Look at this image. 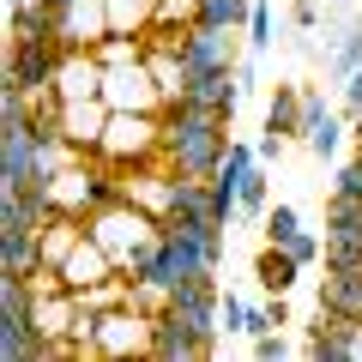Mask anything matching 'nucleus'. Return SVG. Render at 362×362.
Segmentation results:
<instances>
[{
  "instance_id": "obj_1",
  "label": "nucleus",
  "mask_w": 362,
  "mask_h": 362,
  "mask_svg": "<svg viewBox=\"0 0 362 362\" xmlns=\"http://www.w3.org/2000/svg\"><path fill=\"white\" fill-rule=\"evenodd\" d=\"M223 151H230V121L223 115H206L194 103L163 109V163L175 175H218Z\"/></svg>"
},
{
  "instance_id": "obj_2",
  "label": "nucleus",
  "mask_w": 362,
  "mask_h": 362,
  "mask_svg": "<svg viewBox=\"0 0 362 362\" xmlns=\"http://www.w3.org/2000/svg\"><path fill=\"white\" fill-rule=\"evenodd\" d=\"M97 157L115 169L133 163H157L163 157V115H145V109H109V127L97 139Z\"/></svg>"
},
{
  "instance_id": "obj_3",
  "label": "nucleus",
  "mask_w": 362,
  "mask_h": 362,
  "mask_svg": "<svg viewBox=\"0 0 362 362\" xmlns=\"http://www.w3.org/2000/svg\"><path fill=\"white\" fill-rule=\"evenodd\" d=\"M242 37H247V30H223V25H181V37H175L181 73H187V78L230 73V66L242 61Z\"/></svg>"
},
{
  "instance_id": "obj_4",
  "label": "nucleus",
  "mask_w": 362,
  "mask_h": 362,
  "mask_svg": "<svg viewBox=\"0 0 362 362\" xmlns=\"http://www.w3.org/2000/svg\"><path fill=\"white\" fill-rule=\"evenodd\" d=\"M66 61L61 37H6V90H54Z\"/></svg>"
},
{
  "instance_id": "obj_5",
  "label": "nucleus",
  "mask_w": 362,
  "mask_h": 362,
  "mask_svg": "<svg viewBox=\"0 0 362 362\" xmlns=\"http://www.w3.org/2000/svg\"><path fill=\"white\" fill-rule=\"evenodd\" d=\"M157 223H163V218H151L145 206H133V199H115V206L90 211V218H85V230L97 235V242H103L109 254H115V266H121V259H127L133 247L145 242V235H157Z\"/></svg>"
},
{
  "instance_id": "obj_6",
  "label": "nucleus",
  "mask_w": 362,
  "mask_h": 362,
  "mask_svg": "<svg viewBox=\"0 0 362 362\" xmlns=\"http://www.w3.org/2000/svg\"><path fill=\"white\" fill-rule=\"evenodd\" d=\"M103 103H109V109H145V115H163L169 97H163V85H157L151 61L139 54V61L103 66Z\"/></svg>"
},
{
  "instance_id": "obj_7",
  "label": "nucleus",
  "mask_w": 362,
  "mask_h": 362,
  "mask_svg": "<svg viewBox=\"0 0 362 362\" xmlns=\"http://www.w3.org/2000/svg\"><path fill=\"white\" fill-rule=\"evenodd\" d=\"M151 350V314L139 302H109L103 320H97V356H139Z\"/></svg>"
},
{
  "instance_id": "obj_8",
  "label": "nucleus",
  "mask_w": 362,
  "mask_h": 362,
  "mask_svg": "<svg viewBox=\"0 0 362 362\" xmlns=\"http://www.w3.org/2000/svg\"><path fill=\"white\" fill-rule=\"evenodd\" d=\"M326 266H362V199L326 194Z\"/></svg>"
},
{
  "instance_id": "obj_9",
  "label": "nucleus",
  "mask_w": 362,
  "mask_h": 362,
  "mask_svg": "<svg viewBox=\"0 0 362 362\" xmlns=\"http://www.w3.org/2000/svg\"><path fill=\"white\" fill-rule=\"evenodd\" d=\"M145 356H157V362H199V356H218V350H211L187 320H175L169 308H157L151 314V350H145Z\"/></svg>"
},
{
  "instance_id": "obj_10",
  "label": "nucleus",
  "mask_w": 362,
  "mask_h": 362,
  "mask_svg": "<svg viewBox=\"0 0 362 362\" xmlns=\"http://www.w3.org/2000/svg\"><path fill=\"white\" fill-rule=\"evenodd\" d=\"M109 127V103L103 97H78V103H61V133L78 157H97V139Z\"/></svg>"
},
{
  "instance_id": "obj_11",
  "label": "nucleus",
  "mask_w": 362,
  "mask_h": 362,
  "mask_svg": "<svg viewBox=\"0 0 362 362\" xmlns=\"http://www.w3.org/2000/svg\"><path fill=\"white\" fill-rule=\"evenodd\" d=\"M181 103H194V109H206V115H223V121H230L235 109L247 103V97H242V85H235V66H230V73L187 78V85H181Z\"/></svg>"
},
{
  "instance_id": "obj_12",
  "label": "nucleus",
  "mask_w": 362,
  "mask_h": 362,
  "mask_svg": "<svg viewBox=\"0 0 362 362\" xmlns=\"http://www.w3.org/2000/svg\"><path fill=\"white\" fill-rule=\"evenodd\" d=\"M314 308L344 314V320H362V266H326L320 290H314Z\"/></svg>"
},
{
  "instance_id": "obj_13",
  "label": "nucleus",
  "mask_w": 362,
  "mask_h": 362,
  "mask_svg": "<svg viewBox=\"0 0 362 362\" xmlns=\"http://www.w3.org/2000/svg\"><path fill=\"white\" fill-rule=\"evenodd\" d=\"M109 37V0H73L61 6V42L66 49H97Z\"/></svg>"
},
{
  "instance_id": "obj_14",
  "label": "nucleus",
  "mask_w": 362,
  "mask_h": 362,
  "mask_svg": "<svg viewBox=\"0 0 362 362\" xmlns=\"http://www.w3.org/2000/svg\"><path fill=\"white\" fill-rule=\"evenodd\" d=\"M356 66H362V13H338L326 25V73L350 78Z\"/></svg>"
},
{
  "instance_id": "obj_15",
  "label": "nucleus",
  "mask_w": 362,
  "mask_h": 362,
  "mask_svg": "<svg viewBox=\"0 0 362 362\" xmlns=\"http://www.w3.org/2000/svg\"><path fill=\"white\" fill-rule=\"evenodd\" d=\"M302 272H308V266H302L290 247H278V242H266L254 254V284L266 290V296H290V290L302 284Z\"/></svg>"
},
{
  "instance_id": "obj_16",
  "label": "nucleus",
  "mask_w": 362,
  "mask_h": 362,
  "mask_svg": "<svg viewBox=\"0 0 362 362\" xmlns=\"http://www.w3.org/2000/svg\"><path fill=\"white\" fill-rule=\"evenodd\" d=\"M90 157H73V163L61 169V175L49 181V199H54V211H73V218H90Z\"/></svg>"
},
{
  "instance_id": "obj_17",
  "label": "nucleus",
  "mask_w": 362,
  "mask_h": 362,
  "mask_svg": "<svg viewBox=\"0 0 362 362\" xmlns=\"http://www.w3.org/2000/svg\"><path fill=\"white\" fill-rule=\"evenodd\" d=\"M0 272H42V230H0Z\"/></svg>"
},
{
  "instance_id": "obj_18",
  "label": "nucleus",
  "mask_w": 362,
  "mask_h": 362,
  "mask_svg": "<svg viewBox=\"0 0 362 362\" xmlns=\"http://www.w3.org/2000/svg\"><path fill=\"white\" fill-rule=\"evenodd\" d=\"M259 133H278V139H302V85H278L266 97V127Z\"/></svg>"
},
{
  "instance_id": "obj_19",
  "label": "nucleus",
  "mask_w": 362,
  "mask_h": 362,
  "mask_svg": "<svg viewBox=\"0 0 362 362\" xmlns=\"http://www.w3.org/2000/svg\"><path fill=\"white\" fill-rule=\"evenodd\" d=\"M344 139H350V115H344V109H332V115H326V121H320V127H314L302 145H308L320 163H332V157L344 151Z\"/></svg>"
},
{
  "instance_id": "obj_20",
  "label": "nucleus",
  "mask_w": 362,
  "mask_h": 362,
  "mask_svg": "<svg viewBox=\"0 0 362 362\" xmlns=\"http://www.w3.org/2000/svg\"><path fill=\"white\" fill-rule=\"evenodd\" d=\"M254 18V0H199L194 25H223V30H247Z\"/></svg>"
},
{
  "instance_id": "obj_21",
  "label": "nucleus",
  "mask_w": 362,
  "mask_h": 362,
  "mask_svg": "<svg viewBox=\"0 0 362 362\" xmlns=\"http://www.w3.org/2000/svg\"><path fill=\"white\" fill-rule=\"evenodd\" d=\"M272 206V163H254L242 175V218H266Z\"/></svg>"
},
{
  "instance_id": "obj_22",
  "label": "nucleus",
  "mask_w": 362,
  "mask_h": 362,
  "mask_svg": "<svg viewBox=\"0 0 362 362\" xmlns=\"http://www.w3.org/2000/svg\"><path fill=\"white\" fill-rule=\"evenodd\" d=\"M296 230H302V211L290 206V199H278V206H266V218H259V235H266V242H290Z\"/></svg>"
},
{
  "instance_id": "obj_23",
  "label": "nucleus",
  "mask_w": 362,
  "mask_h": 362,
  "mask_svg": "<svg viewBox=\"0 0 362 362\" xmlns=\"http://www.w3.org/2000/svg\"><path fill=\"white\" fill-rule=\"evenodd\" d=\"M278 42V18H272V0H254V18H247V54H266Z\"/></svg>"
},
{
  "instance_id": "obj_24",
  "label": "nucleus",
  "mask_w": 362,
  "mask_h": 362,
  "mask_svg": "<svg viewBox=\"0 0 362 362\" xmlns=\"http://www.w3.org/2000/svg\"><path fill=\"white\" fill-rule=\"evenodd\" d=\"M223 332L247 338V296H242V290H223Z\"/></svg>"
},
{
  "instance_id": "obj_25",
  "label": "nucleus",
  "mask_w": 362,
  "mask_h": 362,
  "mask_svg": "<svg viewBox=\"0 0 362 362\" xmlns=\"http://www.w3.org/2000/svg\"><path fill=\"white\" fill-rule=\"evenodd\" d=\"M332 194L362 199V157H350V163H338V169H332Z\"/></svg>"
},
{
  "instance_id": "obj_26",
  "label": "nucleus",
  "mask_w": 362,
  "mask_h": 362,
  "mask_svg": "<svg viewBox=\"0 0 362 362\" xmlns=\"http://www.w3.org/2000/svg\"><path fill=\"white\" fill-rule=\"evenodd\" d=\"M326 115H332V109H326V97H320V90H314V85H302V139H308V133L320 127Z\"/></svg>"
},
{
  "instance_id": "obj_27",
  "label": "nucleus",
  "mask_w": 362,
  "mask_h": 362,
  "mask_svg": "<svg viewBox=\"0 0 362 362\" xmlns=\"http://www.w3.org/2000/svg\"><path fill=\"white\" fill-rule=\"evenodd\" d=\"M254 356H259V362H284V356H290V338H284V326L259 332V338H254Z\"/></svg>"
},
{
  "instance_id": "obj_28",
  "label": "nucleus",
  "mask_w": 362,
  "mask_h": 362,
  "mask_svg": "<svg viewBox=\"0 0 362 362\" xmlns=\"http://www.w3.org/2000/svg\"><path fill=\"white\" fill-rule=\"evenodd\" d=\"M290 25H296V37H314L320 30V0H296L290 6Z\"/></svg>"
},
{
  "instance_id": "obj_29",
  "label": "nucleus",
  "mask_w": 362,
  "mask_h": 362,
  "mask_svg": "<svg viewBox=\"0 0 362 362\" xmlns=\"http://www.w3.org/2000/svg\"><path fill=\"white\" fill-rule=\"evenodd\" d=\"M338 97H344V115L356 121V115H362V66H356L350 78H338Z\"/></svg>"
},
{
  "instance_id": "obj_30",
  "label": "nucleus",
  "mask_w": 362,
  "mask_h": 362,
  "mask_svg": "<svg viewBox=\"0 0 362 362\" xmlns=\"http://www.w3.org/2000/svg\"><path fill=\"white\" fill-rule=\"evenodd\" d=\"M235 85H242V97H259V54H242L235 61Z\"/></svg>"
},
{
  "instance_id": "obj_31",
  "label": "nucleus",
  "mask_w": 362,
  "mask_h": 362,
  "mask_svg": "<svg viewBox=\"0 0 362 362\" xmlns=\"http://www.w3.org/2000/svg\"><path fill=\"white\" fill-rule=\"evenodd\" d=\"M272 302H247V338H259V332H272Z\"/></svg>"
},
{
  "instance_id": "obj_32",
  "label": "nucleus",
  "mask_w": 362,
  "mask_h": 362,
  "mask_svg": "<svg viewBox=\"0 0 362 362\" xmlns=\"http://www.w3.org/2000/svg\"><path fill=\"white\" fill-rule=\"evenodd\" d=\"M254 145H259V163H278V157H284V145H290V139H278V133H259Z\"/></svg>"
},
{
  "instance_id": "obj_33",
  "label": "nucleus",
  "mask_w": 362,
  "mask_h": 362,
  "mask_svg": "<svg viewBox=\"0 0 362 362\" xmlns=\"http://www.w3.org/2000/svg\"><path fill=\"white\" fill-rule=\"evenodd\" d=\"M350 139H356V157H362V115L350 121Z\"/></svg>"
},
{
  "instance_id": "obj_34",
  "label": "nucleus",
  "mask_w": 362,
  "mask_h": 362,
  "mask_svg": "<svg viewBox=\"0 0 362 362\" xmlns=\"http://www.w3.org/2000/svg\"><path fill=\"white\" fill-rule=\"evenodd\" d=\"M18 6H37V0H6V13H18Z\"/></svg>"
}]
</instances>
